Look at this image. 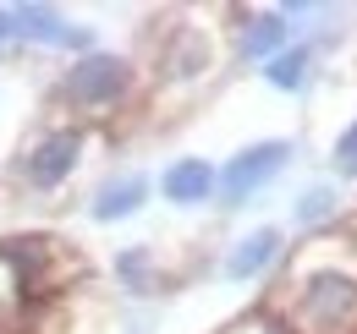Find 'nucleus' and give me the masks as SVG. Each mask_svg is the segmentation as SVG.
<instances>
[{"mask_svg":"<svg viewBox=\"0 0 357 334\" xmlns=\"http://www.w3.org/2000/svg\"><path fill=\"white\" fill-rule=\"evenodd\" d=\"M83 159V132H50L45 143L28 154V181L33 186H61Z\"/></svg>","mask_w":357,"mask_h":334,"instance_id":"nucleus-4","label":"nucleus"},{"mask_svg":"<svg viewBox=\"0 0 357 334\" xmlns=\"http://www.w3.org/2000/svg\"><path fill=\"white\" fill-rule=\"evenodd\" d=\"M286 17L280 11H259V17H248L242 22V33H236V49L242 55H280V44H286Z\"/></svg>","mask_w":357,"mask_h":334,"instance_id":"nucleus-10","label":"nucleus"},{"mask_svg":"<svg viewBox=\"0 0 357 334\" xmlns=\"http://www.w3.org/2000/svg\"><path fill=\"white\" fill-rule=\"evenodd\" d=\"M280 230L275 225H264V230H253V236H242L236 247H231V257H225V280L231 285H242V280H253V274H264L269 263L280 257Z\"/></svg>","mask_w":357,"mask_h":334,"instance_id":"nucleus-7","label":"nucleus"},{"mask_svg":"<svg viewBox=\"0 0 357 334\" xmlns=\"http://www.w3.org/2000/svg\"><path fill=\"white\" fill-rule=\"evenodd\" d=\"M324 214H335V192H330V186H313V192H303L297 219H324Z\"/></svg>","mask_w":357,"mask_h":334,"instance_id":"nucleus-13","label":"nucleus"},{"mask_svg":"<svg viewBox=\"0 0 357 334\" xmlns=\"http://www.w3.org/2000/svg\"><path fill=\"white\" fill-rule=\"evenodd\" d=\"M209 66H215V39L204 28H176L171 44H165V77L171 83H198V77H209Z\"/></svg>","mask_w":357,"mask_h":334,"instance_id":"nucleus-5","label":"nucleus"},{"mask_svg":"<svg viewBox=\"0 0 357 334\" xmlns=\"http://www.w3.org/2000/svg\"><path fill=\"white\" fill-rule=\"evenodd\" d=\"M165 198L176 203V209H192V203H204L209 192H215V170L204 165V159H176V165L165 170Z\"/></svg>","mask_w":357,"mask_h":334,"instance_id":"nucleus-8","label":"nucleus"},{"mask_svg":"<svg viewBox=\"0 0 357 334\" xmlns=\"http://www.w3.org/2000/svg\"><path fill=\"white\" fill-rule=\"evenodd\" d=\"M132 93V61H121V55H83L72 72H66V99L77 104V110H110V104H121Z\"/></svg>","mask_w":357,"mask_h":334,"instance_id":"nucleus-2","label":"nucleus"},{"mask_svg":"<svg viewBox=\"0 0 357 334\" xmlns=\"http://www.w3.org/2000/svg\"><path fill=\"white\" fill-rule=\"evenodd\" d=\"M291 159V143H280V137H269V143H248L242 154H231V165L220 175V198L225 203H248L264 181L280 175V165Z\"/></svg>","mask_w":357,"mask_h":334,"instance_id":"nucleus-3","label":"nucleus"},{"mask_svg":"<svg viewBox=\"0 0 357 334\" xmlns=\"http://www.w3.org/2000/svg\"><path fill=\"white\" fill-rule=\"evenodd\" d=\"M231 334H275V329H269V324H236Z\"/></svg>","mask_w":357,"mask_h":334,"instance_id":"nucleus-14","label":"nucleus"},{"mask_svg":"<svg viewBox=\"0 0 357 334\" xmlns=\"http://www.w3.org/2000/svg\"><path fill=\"white\" fill-rule=\"evenodd\" d=\"M143 198H149V181H143V175L105 181V186H99V198H93V219H99V225H110V219H127V214L143 209Z\"/></svg>","mask_w":357,"mask_h":334,"instance_id":"nucleus-9","label":"nucleus"},{"mask_svg":"<svg viewBox=\"0 0 357 334\" xmlns=\"http://www.w3.org/2000/svg\"><path fill=\"white\" fill-rule=\"evenodd\" d=\"M11 39H33V44H89L83 28H72L55 6H11Z\"/></svg>","mask_w":357,"mask_h":334,"instance_id":"nucleus-6","label":"nucleus"},{"mask_svg":"<svg viewBox=\"0 0 357 334\" xmlns=\"http://www.w3.org/2000/svg\"><path fill=\"white\" fill-rule=\"evenodd\" d=\"M330 165H335V175L341 181H357V121L335 137V148H330Z\"/></svg>","mask_w":357,"mask_h":334,"instance_id":"nucleus-12","label":"nucleus"},{"mask_svg":"<svg viewBox=\"0 0 357 334\" xmlns=\"http://www.w3.org/2000/svg\"><path fill=\"white\" fill-rule=\"evenodd\" d=\"M11 39V17H6V11H0V44Z\"/></svg>","mask_w":357,"mask_h":334,"instance_id":"nucleus-15","label":"nucleus"},{"mask_svg":"<svg viewBox=\"0 0 357 334\" xmlns=\"http://www.w3.org/2000/svg\"><path fill=\"white\" fill-rule=\"evenodd\" d=\"M308 66H313V49H308V44L280 49V55H269L264 83H275V88H303V83H308Z\"/></svg>","mask_w":357,"mask_h":334,"instance_id":"nucleus-11","label":"nucleus"},{"mask_svg":"<svg viewBox=\"0 0 357 334\" xmlns=\"http://www.w3.org/2000/svg\"><path fill=\"white\" fill-rule=\"evenodd\" d=\"M347 247H324L303 257L291 296H286V329L291 334H357V263L341 257Z\"/></svg>","mask_w":357,"mask_h":334,"instance_id":"nucleus-1","label":"nucleus"}]
</instances>
